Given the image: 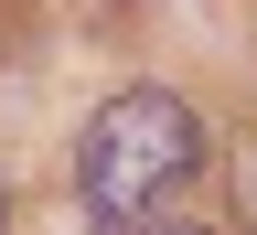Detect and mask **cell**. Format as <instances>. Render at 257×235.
<instances>
[{"instance_id":"1","label":"cell","mask_w":257,"mask_h":235,"mask_svg":"<svg viewBox=\"0 0 257 235\" xmlns=\"http://www.w3.org/2000/svg\"><path fill=\"white\" fill-rule=\"evenodd\" d=\"M193 171H204V128H193V107L161 96V86L107 96V107L86 118V139H75V192H86L96 224H150Z\"/></svg>"},{"instance_id":"2","label":"cell","mask_w":257,"mask_h":235,"mask_svg":"<svg viewBox=\"0 0 257 235\" xmlns=\"http://www.w3.org/2000/svg\"><path fill=\"white\" fill-rule=\"evenodd\" d=\"M236 214L257 224V150H246V171H236Z\"/></svg>"}]
</instances>
